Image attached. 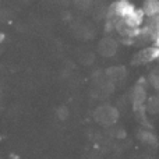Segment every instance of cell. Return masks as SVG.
<instances>
[{
    "mask_svg": "<svg viewBox=\"0 0 159 159\" xmlns=\"http://www.w3.org/2000/svg\"><path fill=\"white\" fill-rule=\"evenodd\" d=\"M154 60H159V48L157 46H147L144 49H141L137 55L133 59L134 64H145V63H151Z\"/></svg>",
    "mask_w": 159,
    "mask_h": 159,
    "instance_id": "6da1fadb",
    "label": "cell"
},
{
    "mask_svg": "<svg viewBox=\"0 0 159 159\" xmlns=\"http://www.w3.org/2000/svg\"><path fill=\"white\" fill-rule=\"evenodd\" d=\"M145 98H147L145 88H144L141 84H138L137 87L134 88V92H133V102H134V110H135V109H140V107H145V106H144Z\"/></svg>",
    "mask_w": 159,
    "mask_h": 159,
    "instance_id": "7a4b0ae2",
    "label": "cell"
},
{
    "mask_svg": "<svg viewBox=\"0 0 159 159\" xmlns=\"http://www.w3.org/2000/svg\"><path fill=\"white\" fill-rule=\"evenodd\" d=\"M143 11L145 17H154L159 14V0H145L143 4Z\"/></svg>",
    "mask_w": 159,
    "mask_h": 159,
    "instance_id": "3957f363",
    "label": "cell"
},
{
    "mask_svg": "<svg viewBox=\"0 0 159 159\" xmlns=\"http://www.w3.org/2000/svg\"><path fill=\"white\" fill-rule=\"evenodd\" d=\"M144 22H145L144 27L149 28V30L155 31V32H158L159 31V14L158 16H154V17H148L147 21H144Z\"/></svg>",
    "mask_w": 159,
    "mask_h": 159,
    "instance_id": "277c9868",
    "label": "cell"
},
{
    "mask_svg": "<svg viewBox=\"0 0 159 159\" xmlns=\"http://www.w3.org/2000/svg\"><path fill=\"white\" fill-rule=\"evenodd\" d=\"M140 138L144 141V143L149 144V145H157V138H155V135L149 131H141Z\"/></svg>",
    "mask_w": 159,
    "mask_h": 159,
    "instance_id": "5b68a950",
    "label": "cell"
},
{
    "mask_svg": "<svg viewBox=\"0 0 159 159\" xmlns=\"http://www.w3.org/2000/svg\"><path fill=\"white\" fill-rule=\"evenodd\" d=\"M154 46L159 48V31L157 32V36H155V39H154Z\"/></svg>",
    "mask_w": 159,
    "mask_h": 159,
    "instance_id": "8992f818",
    "label": "cell"
},
{
    "mask_svg": "<svg viewBox=\"0 0 159 159\" xmlns=\"http://www.w3.org/2000/svg\"><path fill=\"white\" fill-rule=\"evenodd\" d=\"M158 74H159V71H158Z\"/></svg>",
    "mask_w": 159,
    "mask_h": 159,
    "instance_id": "52a82bcc",
    "label": "cell"
}]
</instances>
